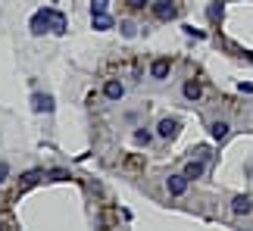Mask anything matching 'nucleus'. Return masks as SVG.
Returning <instances> with one entry per match:
<instances>
[{
    "label": "nucleus",
    "instance_id": "obj_8",
    "mask_svg": "<svg viewBox=\"0 0 253 231\" xmlns=\"http://www.w3.org/2000/svg\"><path fill=\"white\" fill-rule=\"evenodd\" d=\"M181 91H184V97H188V100H200V94H203V91H200V84L194 81V78H191V81H184V88H181Z\"/></svg>",
    "mask_w": 253,
    "mask_h": 231
},
{
    "label": "nucleus",
    "instance_id": "obj_9",
    "mask_svg": "<svg viewBox=\"0 0 253 231\" xmlns=\"http://www.w3.org/2000/svg\"><path fill=\"white\" fill-rule=\"evenodd\" d=\"M210 134H212L216 141L228 138V122H212V125H210Z\"/></svg>",
    "mask_w": 253,
    "mask_h": 231
},
{
    "label": "nucleus",
    "instance_id": "obj_2",
    "mask_svg": "<svg viewBox=\"0 0 253 231\" xmlns=\"http://www.w3.org/2000/svg\"><path fill=\"white\" fill-rule=\"evenodd\" d=\"M250 209H253V200L247 194L244 197H235V203H231V213H235V216H247Z\"/></svg>",
    "mask_w": 253,
    "mask_h": 231
},
{
    "label": "nucleus",
    "instance_id": "obj_7",
    "mask_svg": "<svg viewBox=\"0 0 253 231\" xmlns=\"http://www.w3.org/2000/svg\"><path fill=\"white\" fill-rule=\"evenodd\" d=\"M203 172H207V166H203V162H200V159H197V162H194V159H191V162H188V166H184V175H188V181H194V178H200V175H203Z\"/></svg>",
    "mask_w": 253,
    "mask_h": 231
},
{
    "label": "nucleus",
    "instance_id": "obj_1",
    "mask_svg": "<svg viewBox=\"0 0 253 231\" xmlns=\"http://www.w3.org/2000/svg\"><path fill=\"white\" fill-rule=\"evenodd\" d=\"M184 191H188V175H172L169 178V194L172 197H181Z\"/></svg>",
    "mask_w": 253,
    "mask_h": 231
},
{
    "label": "nucleus",
    "instance_id": "obj_13",
    "mask_svg": "<svg viewBox=\"0 0 253 231\" xmlns=\"http://www.w3.org/2000/svg\"><path fill=\"white\" fill-rule=\"evenodd\" d=\"M91 9H94V13H103V9H106V0H94Z\"/></svg>",
    "mask_w": 253,
    "mask_h": 231
},
{
    "label": "nucleus",
    "instance_id": "obj_4",
    "mask_svg": "<svg viewBox=\"0 0 253 231\" xmlns=\"http://www.w3.org/2000/svg\"><path fill=\"white\" fill-rule=\"evenodd\" d=\"M35 113H50L53 110V97H50V94H35Z\"/></svg>",
    "mask_w": 253,
    "mask_h": 231
},
{
    "label": "nucleus",
    "instance_id": "obj_14",
    "mask_svg": "<svg viewBox=\"0 0 253 231\" xmlns=\"http://www.w3.org/2000/svg\"><path fill=\"white\" fill-rule=\"evenodd\" d=\"M144 3H147V0H131V6H144Z\"/></svg>",
    "mask_w": 253,
    "mask_h": 231
},
{
    "label": "nucleus",
    "instance_id": "obj_10",
    "mask_svg": "<svg viewBox=\"0 0 253 231\" xmlns=\"http://www.w3.org/2000/svg\"><path fill=\"white\" fill-rule=\"evenodd\" d=\"M153 9H157L160 19H172V16H175V6H172V3H157Z\"/></svg>",
    "mask_w": 253,
    "mask_h": 231
},
{
    "label": "nucleus",
    "instance_id": "obj_6",
    "mask_svg": "<svg viewBox=\"0 0 253 231\" xmlns=\"http://www.w3.org/2000/svg\"><path fill=\"white\" fill-rule=\"evenodd\" d=\"M103 94H106V97H110V100H119L122 94H125V84L113 78V81H106V88H103Z\"/></svg>",
    "mask_w": 253,
    "mask_h": 231
},
{
    "label": "nucleus",
    "instance_id": "obj_5",
    "mask_svg": "<svg viewBox=\"0 0 253 231\" xmlns=\"http://www.w3.org/2000/svg\"><path fill=\"white\" fill-rule=\"evenodd\" d=\"M175 131H178V122H175V119H163L157 125V134H160V138H175Z\"/></svg>",
    "mask_w": 253,
    "mask_h": 231
},
{
    "label": "nucleus",
    "instance_id": "obj_3",
    "mask_svg": "<svg viewBox=\"0 0 253 231\" xmlns=\"http://www.w3.org/2000/svg\"><path fill=\"white\" fill-rule=\"evenodd\" d=\"M169 69H172V63L166 60V56H163V60H153V66H150V75H153V78H166V75H169Z\"/></svg>",
    "mask_w": 253,
    "mask_h": 231
},
{
    "label": "nucleus",
    "instance_id": "obj_11",
    "mask_svg": "<svg viewBox=\"0 0 253 231\" xmlns=\"http://www.w3.org/2000/svg\"><path fill=\"white\" fill-rule=\"evenodd\" d=\"M110 25H113V22H110V19H106L103 13H97V16H94V28H100V32H106Z\"/></svg>",
    "mask_w": 253,
    "mask_h": 231
},
{
    "label": "nucleus",
    "instance_id": "obj_12",
    "mask_svg": "<svg viewBox=\"0 0 253 231\" xmlns=\"http://www.w3.org/2000/svg\"><path fill=\"white\" fill-rule=\"evenodd\" d=\"M134 141H138V144H147L150 134H147V131H134Z\"/></svg>",
    "mask_w": 253,
    "mask_h": 231
}]
</instances>
